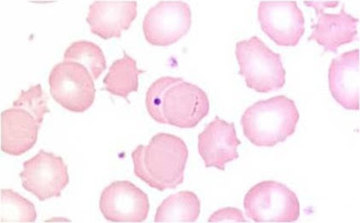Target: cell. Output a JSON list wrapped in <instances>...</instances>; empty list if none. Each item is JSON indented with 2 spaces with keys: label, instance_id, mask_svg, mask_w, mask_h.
Returning a JSON list of instances; mask_svg holds the SVG:
<instances>
[{
  "label": "cell",
  "instance_id": "obj_1",
  "mask_svg": "<svg viewBox=\"0 0 360 223\" xmlns=\"http://www.w3.org/2000/svg\"><path fill=\"white\" fill-rule=\"evenodd\" d=\"M188 148L180 137L166 133L155 135L148 145L132 151L134 174L155 190H172L183 184Z\"/></svg>",
  "mask_w": 360,
  "mask_h": 223
},
{
  "label": "cell",
  "instance_id": "obj_2",
  "mask_svg": "<svg viewBox=\"0 0 360 223\" xmlns=\"http://www.w3.org/2000/svg\"><path fill=\"white\" fill-rule=\"evenodd\" d=\"M48 112V98L41 84L20 91V98L1 114V151L11 156L27 153L37 144Z\"/></svg>",
  "mask_w": 360,
  "mask_h": 223
},
{
  "label": "cell",
  "instance_id": "obj_3",
  "mask_svg": "<svg viewBox=\"0 0 360 223\" xmlns=\"http://www.w3.org/2000/svg\"><path fill=\"white\" fill-rule=\"evenodd\" d=\"M300 112L292 99L276 95L249 107L241 118L243 134L258 147L271 148L296 130Z\"/></svg>",
  "mask_w": 360,
  "mask_h": 223
},
{
  "label": "cell",
  "instance_id": "obj_4",
  "mask_svg": "<svg viewBox=\"0 0 360 223\" xmlns=\"http://www.w3.org/2000/svg\"><path fill=\"white\" fill-rule=\"evenodd\" d=\"M236 55L240 76L245 78L248 88L259 93H269L284 87L286 71L281 55L258 36L236 43Z\"/></svg>",
  "mask_w": 360,
  "mask_h": 223
},
{
  "label": "cell",
  "instance_id": "obj_5",
  "mask_svg": "<svg viewBox=\"0 0 360 223\" xmlns=\"http://www.w3.org/2000/svg\"><path fill=\"white\" fill-rule=\"evenodd\" d=\"M243 205L255 222H295L300 218L297 196L279 182L264 181L251 187Z\"/></svg>",
  "mask_w": 360,
  "mask_h": 223
},
{
  "label": "cell",
  "instance_id": "obj_6",
  "mask_svg": "<svg viewBox=\"0 0 360 223\" xmlns=\"http://www.w3.org/2000/svg\"><path fill=\"white\" fill-rule=\"evenodd\" d=\"M50 93L56 104L68 112L82 114L93 106L95 86L89 71L79 63L61 62L49 76Z\"/></svg>",
  "mask_w": 360,
  "mask_h": 223
},
{
  "label": "cell",
  "instance_id": "obj_7",
  "mask_svg": "<svg viewBox=\"0 0 360 223\" xmlns=\"http://www.w3.org/2000/svg\"><path fill=\"white\" fill-rule=\"evenodd\" d=\"M20 177L24 190L42 202L61 196L69 184V174L63 158L45 151H39L24 162Z\"/></svg>",
  "mask_w": 360,
  "mask_h": 223
},
{
  "label": "cell",
  "instance_id": "obj_8",
  "mask_svg": "<svg viewBox=\"0 0 360 223\" xmlns=\"http://www.w3.org/2000/svg\"><path fill=\"white\" fill-rule=\"evenodd\" d=\"M191 26V11L183 1H160L143 20V34L155 46H170L183 39Z\"/></svg>",
  "mask_w": 360,
  "mask_h": 223
},
{
  "label": "cell",
  "instance_id": "obj_9",
  "mask_svg": "<svg viewBox=\"0 0 360 223\" xmlns=\"http://www.w3.org/2000/svg\"><path fill=\"white\" fill-rule=\"evenodd\" d=\"M210 112L205 91L184 80L172 84L163 95L162 112L167 125L194 128Z\"/></svg>",
  "mask_w": 360,
  "mask_h": 223
},
{
  "label": "cell",
  "instance_id": "obj_10",
  "mask_svg": "<svg viewBox=\"0 0 360 223\" xmlns=\"http://www.w3.org/2000/svg\"><path fill=\"white\" fill-rule=\"evenodd\" d=\"M258 20L262 32L279 46L294 48L305 33L303 13L295 1H262Z\"/></svg>",
  "mask_w": 360,
  "mask_h": 223
},
{
  "label": "cell",
  "instance_id": "obj_11",
  "mask_svg": "<svg viewBox=\"0 0 360 223\" xmlns=\"http://www.w3.org/2000/svg\"><path fill=\"white\" fill-rule=\"evenodd\" d=\"M99 209L110 222H143L149 215V198L132 182H112L101 192Z\"/></svg>",
  "mask_w": 360,
  "mask_h": 223
},
{
  "label": "cell",
  "instance_id": "obj_12",
  "mask_svg": "<svg viewBox=\"0 0 360 223\" xmlns=\"http://www.w3.org/2000/svg\"><path fill=\"white\" fill-rule=\"evenodd\" d=\"M318 14V20L313 25L309 41H314L326 52L335 53L338 48L354 42L357 39V26L359 20L347 13L345 5L339 13H328L329 1H305Z\"/></svg>",
  "mask_w": 360,
  "mask_h": 223
},
{
  "label": "cell",
  "instance_id": "obj_13",
  "mask_svg": "<svg viewBox=\"0 0 360 223\" xmlns=\"http://www.w3.org/2000/svg\"><path fill=\"white\" fill-rule=\"evenodd\" d=\"M240 144L234 123L219 117L198 135V153L206 168L225 170V165L239 157Z\"/></svg>",
  "mask_w": 360,
  "mask_h": 223
},
{
  "label": "cell",
  "instance_id": "obj_14",
  "mask_svg": "<svg viewBox=\"0 0 360 223\" xmlns=\"http://www.w3.org/2000/svg\"><path fill=\"white\" fill-rule=\"evenodd\" d=\"M138 16L136 1H95L88 11L90 31L103 39H120Z\"/></svg>",
  "mask_w": 360,
  "mask_h": 223
},
{
  "label": "cell",
  "instance_id": "obj_15",
  "mask_svg": "<svg viewBox=\"0 0 360 223\" xmlns=\"http://www.w3.org/2000/svg\"><path fill=\"white\" fill-rule=\"evenodd\" d=\"M359 50H349L330 65L329 89L345 109H359Z\"/></svg>",
  "mask_w": 360,
  "mask_h": 223
},
{
  "label": "cell",
  "instance_id": "obj_16",
  "mask_svg": "<svg viewBox=\"0 0 360 223\" xmlns=\"http://www.w3.org/2000/svg\"><path fill=\"white\" fill-rule=\"evenodd\" d=\"M200 202L198 196L191 191L176 193L159 205L155 222H196L200 218Z\"/></svg>",
  "mask_w": 360,
  "mask_h": 223
},
{
  "label": "cell",
  "instance_id": "obj_17",
  "mask_svg": "<svg viewBox=\"0 0 360 223\" xmlns=\"http://www.w3.org/2000/svg\"><path fill=\"white\" fill-rule=\"evenodd\" d=\"M144 71L139 70L135 60L124 54L122 59L110 65L104 79L105 90L110 95L127 98L131 93L138 91L139 76Z\"/></svg>",
  "mask_w": 360,
  "mask_h": 223
},
{
  "label": "cell",
  "instance_id": "obj_18",
  "mask_svg": "<svg viewBox=\"0 0 360 223\" xmlns=\"http://www.w3.org/2000/svg\"><path fill=\"white\" fill-rule=\"evenodd\" d=\"M63 61L79 63L89 71L94 81L103 74L106 69V59L98 45L88 41H77L67 48Z\"/></svg>",
  "mask_w": 360,
  "mask_h": 223
},
{
  "label": "cell",
  "instance_id": "obj_19",
  "mask_svg": "<svg viewBox=\"0 0 360 223\" xmlns=\"http://www.w3.org/2000/svg\"><path fill=\"white\" fill-rule=\"evenodd\" d=\"M37 218V209L31 201L15 191L1 190V222H35Z\"/></svg>",
  "mask_w": 360,
  "mask_h": 223
},
{
  "label": "cell",
  "instance_id": "obj_20",
  "mask_svg": "<svg viewBox=\"0 0 360 223\" xmlns=\"http://www.w3.org/2000/svg\"><path fill=\"white\" fill-rule=\"evenodd\" d=\"M181 78H172V76H162L150 86L146 95V110L150 117L159 123L167 125L166 119L163 117L162 100L163 95L172 84L181 81Z\"/></svg>",
  "mask_w": 360,
  "mask_h": 223
},
{
  "label": "cell",
  "instance_id": "obj_21",
  "mask_svg": "<svg viewBox=\"0 0 360 223\" xmlns=\"http://www.w3.org/2000/svg\"><path fill=\"white\" fill-rule=\"evenodd\" d=\"M208 222H247L245 215L236 208H223L208 219Z\"/></svg>",
  "mask_w": 360,
  "mask_h": 223
}]
</instances>
